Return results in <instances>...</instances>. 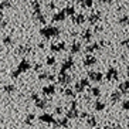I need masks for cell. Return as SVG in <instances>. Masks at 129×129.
Here are the masks:
<instances>
[{"mask_svg":"<svg viewBox=\"0 0 129 129\" xmlns=\"http://www.w3.org/2000/svg\"><path fill=\"white\" fill-rule=\"evenodd\" d=\"M60 33H61L60 28H57V27H54V26H46V27H43V28H40V34H41L44 38L58 37Z\"/></svg>","mask_w":129,"mask_h":129,"instance_id":"1","label":"cell"},{"mask_svg":"<svg viewBox=\"0 0 129 129\" xmlns=\"http://www.w3.org/2000/svg\"><path fill=\"white\" fill-rule=\"evenodd\" d=\"M77 106H78V102H77V101H72L71 106H70V109L67 111V118H68V119H75V118L80 116L81 112L78 111V108H77Z\"/></svg>","mask_w":129,"mask_h":129,"instance_id":"2","label":"cell"},{"mask_svg":"<svg viewBox=\"0 0 129 129\" xmlns=\"http://www.w3.org/2000/svg\"><path fill=\"white\" fill-rule=\"evenodd\" d=\"M38 119H40L43 123H53V125L58 126V122L54 119V116L51 114H41L40 116H38Z\"/></svg>","mask_w":129,"mask_h":129,"instance_id":"3","label":"cell"},{"mask_svg":"<svg viewBox=\"0 0 129 129\" xmlns=\"http://www.w3.org/2000/svg\"><path fill=\"white\" fill-rule=\"evenodd\" d=\"M57 81H58L60 85H68V84L71 82V77H70V74H67V72H61L60 71Z\"/></svg>","mask_w":129,"mask_h":129,"instance_id":"4","label":"cell"},{"mask_svg":"<svg viewBox=\"0 0 129 129\" xmlns=\"http://www.w3.org/2000/svg\"><path fill=\"white\" fill-rule=\"evenodd\" d=\"M105 78L108 81H115L118 80V70L115 68V67H111V68H108V71H106L105 74Z\"/></svg>","mask_w":129,"mask_h":129,"instance_id":"5","label":"cell"},{"mask_svg":"<svg viewBox=\"0 0 129 129\" xmlns=\"http://www.w3.org/2000/svg\"><path fill=\"white\" fill-rule=\"evenodd\" d=\"M88 78H89V81H94V82H101L104 78V74H101L98 71H89L88 72Z\"/></svg>","mask_w":129,"mask_h":129,"instance_id":"6","label":"cell"},{"mask_svg":"<svg viewBox=\"0 0 129 129\" xmlns=\"http://www.w3.org/2000/svg\"><path fill=\"white\" fill-rule=\"evenodd\" d=\"M72 65H74V60H72L71 57L65 58V60L61 62V70H60V71H61V72H67V71H68V70L72 67Z\"/></svg>","mask_w":129,"mask_h":129,"instance_id":"7","label":"cell"},{"mask_svg":"<svg viewBox=\"0 0 129 129\" xmlns=\"http://www.w3.org/2000/svg\"><path fill=\"white\" fill-rule=\"evenodd\" d=\"M30 68H31L30 61H27V60H21L19 62V67H17V70H19L20 72H26V71H28Z\"/></svg>","mask_w":129,"mask_h":129,"instance_id":"8","label":"cell"},{"mask_svg":"<svg viewBox=\"0 0 129 129\" xmlns=\"http://www.w3.org/2000/svg\"><path fill=\"white\" fill-rule=\"evenodd\" d=\"M65 43L61 41L58 43V44H51V47H50V50L51 51H54V53H61V51H65Z\"/></svg>","mask_w":129,"mask_h":129,"instance_id":"9","label":"cell"},{"mask_svg":"<svg viewBox=\"0 0 129 129\" xmlns=\"http://www.w3.org/2000/svg\"><path fill=\"white\" fill-rule=\"evenodd\" d=\"M55 85H53V84H50V85H46V87H43V94L47 95V96H50V95H54L55 94Z\"/></svg>","mask_w":129,"mask_h":129,"instance_id":"10","label":"cell"},{"mask_svg":"<svg viewBox=\"0 0 129 129\" xmlns=\"http://www.w3.org/2000/svg\"><path fill=\"white\" fill-rule=\"evenodd\" d=\"M38 80H47V81H55L57 80V77L54 75V74H51V72H41L40 75H38Z\"/></svg>","mask_w":129,"mask_h":129,"instance_id":"11","label":"cell"},{"mask_svg":"<svg viewBox=\"0 0 129 129\" xmlns=\"http://www.w3.org/2000/svg\"><path fill=\"white\" fill-rule=\"evenodd\" d=\"M92 34H94V31H92L91 28H85V30H84L82 33H81V38L89 43V41L92 40Z\"/></svg>","mask_w":129,"mask_h":129,"instance_id":"12","label":"cell"},{"mask_svg":"<svg viewBox=\"0 0 129 129\" xmlns=\"http://www.w3.org/2000/svg\"><path fill=\"white\" fill-rule=\"evenodd\" d=\"M99 47H101V46H99L98 43H92V44H89V46H88L87 48H85V53H87L88 55H92V53L98 51Z\"/></svg>","mask_w":129,"mask_h":129,"instance_id":"13","label":"cell"},{"mask_svg":"<svg viewBox=\"0 0 129 129\" xmlns=\"http://www.w3.org/2000/svg\"><path fill=\"white\" fill-rule=\"evenodd\" d=\"M65 17H67V14H65V10H60V12H57L53 16V21H62V20H65Z\"/></svg>","mask_w":129,"mask_h":129,"instance_id":"14","label":"cell"},{"mask_svg":"<svg viewBox=\"0 0 129 129\" xmlns=\"http://www.w3.org/2000/svg\"><path fill=\"white\" fill-rule=\"evenodd\" d=\"M95 64H96V58L94 55H87V57L84 58V65L85 67H92Z\"/></svg>","mask_w":129,"mask_h":129,"instance_id":"15","label":"cell"},{"mask_svg":"<svg viewBox=\"0 0 129 129\" xmlns=\"http://www.w3.org/2000/svg\"><path fill=\"white\" fill-rule=\"evenodd\" d=\"M99 19H101V14H99L98 12H95V13H91V14L88 16V21L91 24H95V23H98Z\"/></svg>","mask_w":129,"mask_h":129,"instance_id":"16","label":"cell"},{"mask_svg":"<svg viewBox=\"0 0 129 129\" xmlns=\"http://www.w3.org/2000/svg\"><path fill=\"white\" fill-rule=\"evenodd\" d=\"M70 51H71L72 54H77L81 51V43L80 41H74L71 44V47H70Z\"/></svg>","mask_w":129,"mask_h":129,"instance_id":"17","label":"cell"},{"mask_svg":"<svg viewBox=\"0 0 129 129\" xmlns=\"http://www.w3.org/2000/svg\"><path fill=\"white\" fill-rule=\"evenodd\" d=\"M30 51H31L30 46H20L19 48H17V54H20V55H26V54H28Z\"/></svg>","mask_w":129,"mask_h":129,"instance_id":"18","label":"cell"},{"mask_svg":"<svg viewBox=\"0 0 129 129\" xmlns=\"http://www.w3.org/2000/svg\"><path fill=\"white\" fill-rule=\"evenodd\" d=\"M85 20H87V19H85V16H84L82 13H80V14H75V17H72V21H74L75 24H78V26H80V24H82Z\"/></svg>","mask_w":129,"mask_h":129,"instance_id":"19","label":"cell"},{"mask_svg":"<svg viewBox=\"0 0 129 129\" xmlns=\"http://www.w3.org/2000/svg\"><path fill=\"white\" fill-rule=\"evenodd\" d=\"M118 87H119V91H121L122 94H126V92L129 91V81H123V82H121Z\"/></svg>","mask_w":129,"mask_h":129,"instance_id":"20","label":"cell"},{"mask_svg":"<svg viewBox=\"0 0 129 129\" xmlns=\"http://www.w3.org/2000/svg\"><path fill=\"white\" fill-rule=\"evenodd\" d=\"M65 14L67 16H70V17H75V7H74V6H65Z\"/></svg>","mask_w":129,"mask_h":129,"instance_id":"21","label":"cell"},{"mask_svg":"<svg viewBox=\"0 0 129 129\" xmlns=\"http://www.w3.org/2000/svg\"><path fill=\"white\" fill-rule=\"evenodd\" d=\"M75 94H77V92L74 91V89H71V88H65V89H64V95L67 96V98H70V99L75 98Z\"/></svg>","mask_w":129,"mask_h":129,"instance_id":"22","label":"cell"},{"mask_svg":"<svg viewBox=\"0 0 129 129\" xmlns=\"http://www.w3.org/2000/svg\"><path fill=\"white\" fill-rule=\"evenodd\" d=\"M94 108L96 111H104L105 109V102H102L101 99H96V101L94 102Z\"/></svg>","mask_w":129,"mask_h":129,"instance_id":"23","label":"cell"},{"mask_svg":"<svg viewBox=\"0 0 129 129\" xmlns=\"http://www.w3.org/2000/svg\"><path fill=\"white\" fill-rule=\"evenodd\" d=\"M47 106H48L47 99H40V101H37V102H36V108H38V109H46Z\"/></svg>","mask_w":129,"mask_h":129,"instance_id":"24","label":"cell"},{"mask_svg":"<svg viewBox=\"0 0 129 129\" xmlns=\"http://www.w3.org/2000/svg\"><path fill=\"white\" fill-rule=\"evenodd\" d=\"M121 95H122L121 91H114L111 94V101H112V102H118V101L121 99Z\"/></svg>","mask_w":129,"mask_h":129,"instance_id":"25","label":"cell"},{"mask_svg":"<svg viewBox=\"0 0 129 129\" xmlns=\"http://www.w3.org/2000/svg\"><path fill=\"white\" fill-rule=\"evenodd\" d=\"M58 126H61V128H67V126L70 125V119L67 116L65 118H61V119H58Z\"/></svg>","mask_w":129,"mask_h":129,"instance_id":"26","label":"cell"},{"mask_svg":"<svg viewBox=\"0 0 129 129\" xmlns=\"http://www.w3.org/2000/svg\"><path fill=\"white\" fill-rule=\"evenodd\" d=\"M118 23L122 24V26H129V17L128 16H121L118 19Z\"/></svg>","mask_w":129,"mask_h":129,"instance_id":"27","label":"cell"},{"mask_svg":"<svg viewBox=\"0 0 129 129\" xmlns=\"http://www.w3.org/2000/svg\"><path fill=\"white\" fill-rule=\"evenodd\" d=\"M34 20L36 21H38V23H46V17H44V14L43 13H38V14H34Z\"/></svg>","mask_w":129,"mask_h":129,"instance_id":"28","label":"cell"},{"mask_svg":"<svg viewBox=\"0 0 129 129\" xmlns=\"http://www.w3.org/2000/svg\"><path fill=\"white\" fill-rule=\"evenodd\" d=\"M33 9H34V13L36 14H38V13H41L40 12V10H41V3H40V2H33Z\"/></svg>","mask_w":129,"mask_h":129,"instance_id":"29","label":"cell"},{"mask_svg":"<svg viewBox=\"0 0 129 129\" xmlns=\"http://www.w3.org/2000/svg\"><path fill=\"white\" fill-rule=\"evenodd\" d=\"M78 84L84 88H88L89 87V78H81V80L78 81Z\"/></svg>","mask_w":129,"mask_h":129,"instance_id":"30","label":"cell"},{"mask_svg":"<svg viewBox=\"0 0 129 129\" xmlns=\"http://www.w3.org/2000/svg\"><path fill=\"white\" fill-rule=\"evenodd\" d=\"M91 94H92V96H101V89H99L98 87H92Z\"/></svg>","mask_w":129,"mask_h":129,"instance_id":"31","label":"cell"},{"mask_svg":"<svg viewBox=\"0 0 129 129\" xmlns=\"http://www.w3.org/2000/svg\"><path fill=\"white\" fill-rule=\"evenodd\" d=\"M34 118H36L34 114H28L26 116V123H27V125H31V123H33V121H34Z\"/></svg>","mask_w":129,"mask_h":129,"instance_id":"32","label":"cell"},{"mask_svg":"<svg viewBox=\"0 0 129 129\" xmlns=\"http://www.w3.org/2000/svg\"><path fill=\"white\" fill-rule=\"evenodd\" d=\"M81 6L82 7H92L94 6V2L92 0H84V2H81Z\"/></svg>","mask_w":129,"mask_h":129,"instance_id":"33","label":"cell"},{"mask_svg":"<svg viewBox=\"0 0 129 129\" xmlns=\"http://www.w3.org/2000/svg\"><path fill=\"white\" fill-rule=\"evenodd\" d=\"M87 123H88V126H95V125H96V119H95V116H89V118H88Z\"/></svg>","mask_w":129,"mask_h":129,"instance_id":"34","label":"cell"},{"mask_svg":"<svg viewBox=\"0 0 129 129\" xmlns=\"http://www.w3.org/2000/svg\"><path fill=\"white\" fill-rule=\"evenodd\" d=\"M3 44H6V46H12L13 44V38L10 37V36H6V37L3 38Z\"/></svg>","mask_w":129,"mask_h":129,"instance_id":"35","label":"cell"},{"mask_svg":"<svg viewBox=\"0 0 129 129\" xmlns=\"http://www.w3.org/2000/svg\"><path fill=\"white\" fill-rule=\"evenodd\" d=\"M3 91H4V92H14V85H10V84L4 85V87H3Z\"/></svg>","mask_w":129,"mask_h":129,"instance_id":"36","label":"cell"},{"mask_svg":"<svg viewBox=\"0 0 129 129\" xmlns=\"http://www.w3.org/2000/svg\"><path fill=\"white\" fill-rule=\"evenodd\" d=\"M84 89H85V88H84V87H81V85H80L78 82H77V84H75V87H74V91H75L77 94H82V92H84Z\"/></svg>","mask_w":129,"mask_h":129,"instance_id":"37","label":"cell"},{"mask_svg":"<svg viewBox=\"0 0 129 129\" xmlns=\"http://www.w3.org/2000/svg\"><path fill=\"white\" fill-rule=\"evenodd\" d=\"M10 6H12L10 2H0V10H3L6 7H10Z\"/></svg>","mask_w":129,"mask_h":129,"instance_id":"38","label":"cell"},{"mask_svg":"<svg viewBox=\"0 0 129 129\" xmlns=\"http://www.w3.org/2000/svg\"><path fill=\"white\" fill-rule=\"evenodd\" d=\"M46 62H47V65H54V64H55V58H54V57H47Z\"/></svg>","mask_w":129,"mask_h":129,"instance_id":"39","label":"cell"},{"mask_svg":"<svg viewBox=\"0 0 129 129\" xmlns=\"http://www.w3.org/2000/svg\"><path fill=\"white\" fill-rule=\"evenodd\" d=\"M20 74H21V72H20L19 70H14V71L10 72V77H12V78H17V77H19Z\"/></svg>","mask_w":129,"mask_h":129,"instance_id":"40","label":"cell"},{"mask_svg":"<svg viewBox=\"0 0 129 129\" xmlns=\"http://www.w3.org/2000/svg\"><path fill=\"white\" fill-rule=\"evenodd\" d=\"M122 109L123 111H129V101H123V102H122Z\"/></svg>","mask_w":129,"mask_h":129,"instance_id":"41","label":"cell"},{"mask_svg":"<svg viewBox=\"0 0 129 129\" xmlns=\"http://www.w3.org/2000/svg\"><path fill=\"white\" fill-rule=\"evenodd\" d=\"M47 7L48 9H55L57 7V6H55V2H48V3H47Z\"/></svg>","mask_w":129,"mask_h":129,"instance_id":"42","label":"cell"},{"mask_svg":"<svg viewBox=\"0 0 129 129\" xmlns=\"http://www.w3.org/2000/svg\"><path fill=\"white\" fill-rule=\"evenodd\" d=\"M121 44H122L123 47H129V38H125V40H122Z\"/></svg>","mask_w":129,"mask_h":129,"instance_id":"43","label":"cell"},{"mask_svg":"<svg viewBox=\"0 0 129 129\" xmlns=\"http://www.w3.org/2000/svg\"><path fill=\"white\" fill-rule=\"evenodd\" d=\"M31 99H33L34 102H37V101H40V96H38L37 94H31Z\"/></svg>","mask_w":129,"mask_h":129,"instance_id":"44","label":"cell"},{"mask_svg":"<svg viewBox=\"0 0 129 129\" xmlns=\"http://www.w3.org/2000/svg\"><path fill=\"white\" fill-rule=\"evenodd\" d=\"M6 20H3V19H0V30H2V28H4V27H6Z\"/></svg>","mask_w":129,"mask_h":129,"instance_id":"45","label":"cell"},{"mask_svg":"<svg viewBox=\"0 0 129 129\" xmlns=\"http://www.w3.org/2000/svg\"><path fill=\"white\" fill-rule=\"evenodd\" d=\"M54 111H55V114H58V115L62 114V108H61V106H57V108H55Z\"/></svg>","mask_w":129,"mask_h":129,"instance_id":"46","label":"cell"},{"mask_svg":"<svg viewBox=\"0 0 129 129\" xmlns=\"http://www.w3.org/2000/svg\"><path fill=\"white\" fill-rule=\"evenodd\" d=\"M80 116H81V118H87V119L89 118V116H88V114H87V112H81V114H80Z\"/></svg>","mask_w":129,"mask_h":129,"instance_id":"47","label":"cell"},{"mask_svg":"<svg viewBox=\"0 0 129 129\" xmlns=\"http://www.w3.org/2000/svg\"><path fill=\"white\" fill-rule=\"evenodd\" d=\"M34 70H36V71H40V70H41V64H36L34 65Z\"/></svg>","mask_w":129,"mask_h":129,"instance_id":"48","label":"cell"},{"mask_svg":"<svg viewBox=\"0 0 129 129\" xmlns=\"http://www.w3.org/2000/svg\"><path fill=\"white\" fill-rule=\"evenodd\" d=\"M95 31H98V33H99V31H102V27H101V26H96V27H95Z\"/></svg>","mask_w":129,"mask_h":129,"instance_id":"49","label":"cell"},{"mask_svg":"<svg viewBox=\"0 0 129 129\" xmlns=\"http://www.w3.org/2000/svg\"><path fill=\"white\" fill-rule=\"evenodd\" d=\"M126 75L129 77V64H128V67H126Z\"/></svg>","mask_w":129,"mask_h":129,"instance_id":"50","label":"cell"},{"mask_svg":"<svg viewBox=\"0 0 129 129\" xmlns=\"http://www.w3.org/2000/svg\"><path fill=\"white\" fill-rule=\"evenodd\" d=\"M95 129H109L108 126H105V128H95Z\"/></svg>","mask_w":129,"mask_h":129,"instance_id":"51","label":"cell"},{"mask_svg":"<svg viewBox=\"0 0 129 129\" xmlns=\"http://www.w3.org/2000/svg\"><path fill=\"white\" fill-rule=\"evenodd\" d=\"M109 129H115V128H109Z\"/></svg>","mask_w":129,"mask_h":129,"instance_id":"52","label":"cell"},{"mask_svg":"<svg viewBox=\"0 0 129 129\" xmlns=\"http://www.w3.org/2000/svg\"><path fill=\"white\" fill-rule=\"evenodd\" d=\"M128 119H129V118H128ZM128 123H129V121H128Z\"/></svg>","mask_w":129,"mask_h":129,"instance_id":"53","label":"cell"}]
</instances>
